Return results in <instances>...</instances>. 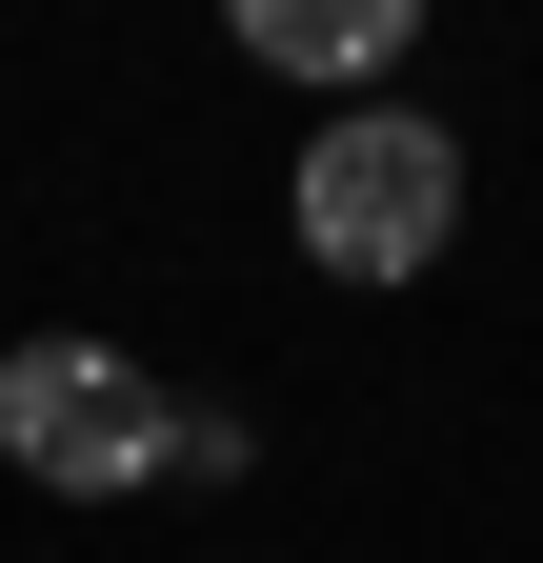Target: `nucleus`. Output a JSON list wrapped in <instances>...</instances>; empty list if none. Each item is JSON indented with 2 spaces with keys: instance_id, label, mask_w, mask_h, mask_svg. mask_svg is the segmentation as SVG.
Here are the masks:
<instances>
[{
  "instance_id": "f257e3e1",
  "label": "nucleus",
  "mask_w": 543,
  "mask_h": 563,
  "mask_svg": "<svg viewBox=\"0 0 543 563\" xmlns=\"http://www.w3.org/2000/svg\"><path fill=\"white\" fill-rule=\"evenodd\" d=\"M282 222H302V262H322V282H423V262L463 242V141H443L423 101H343V121L302 141Z\"/></svg>"
},
{
  "instance_id": "f03ea898",
  "label": "nucleus",
  "mask_w": 543,
  "mask_h": 563,
  "mask_svg": "<svg viewBox=\"0 0 543 563\" xmlns=\"http://www.w3.org/2000/svg\"><path fill=\"white\" fill-rule=\"evenodd\" d=\"M162 443H181V402L121 363V342H0V463L21 483H60V504H121V483H162Z\"/></svg>"
},
{
  "instance_id": "7ed1b4c3",
  "label": "nucleus",
  "mask_w": 543,
  "mask_h": 563,
  "mask_svg": "<svg viewBox=\"0 0 543 563\" xmlns=\"http://www.w3.org/2000/svg\"><path fill=\"white\" fill-rule=\"evenodd\" d=\"M262 81H402V41H423V0H222Z\"/></svg>"
},
{
  "instance_id": "20e7f679",
  "label": "nucleus",
  "mask_w": 543,
  "mask_h": 563,
  "mask_svg": "<svg viewBox=\"0 0 543 563\" xmlns=\"http://www.w3.org/2000/svg\"><path fill=\"white\" fill-rule=\"evenodd\" d=\"M262 443H242V402H181V443H162V483H242Z\"/></svg>"
}]
</instances>
